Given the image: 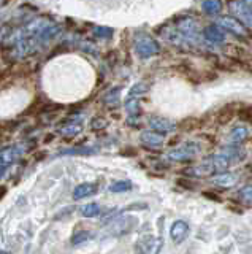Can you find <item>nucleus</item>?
Returning a JSON list of instances; mask_svg holds the SVG:
<instances>
[{
  "mask_svg": "<svg viewBox=\"0 0 252 254\" xmlns=\"http://www.w3.org/2000/svg\"><path fill=\"white\" fill-rule=\"evenodd\" d=\"M94 34H96L97 38H109L113 35V29L109 27H103V26H99L94 29Z\"/></svg>",
  "mask_w": 252,
  "mask_h": 254,
  "instance_id": "15",
  "label": "nucleus"
},
{
  "mask_svg": "<svg viewBox=\"0 0 252 254\" xmlns=\"http://www.w3.org/2000/svg\"><path fill=\"white\" fill-rule=\"evenodd\" d=\"M92 153H96L94 148H70L60 151V154H92Z\"/></svg>",
  "mask_w": 252,
  "mask_h": 254,
  "instance_id": "14",
  "label": "nucleus"
},
{
  "mask_svg": "<svg viewBox=\"0 0 252 254\" xmlns=\"http://www.w3.org/2000/svg\"><path fill=\"white\" fill-rule=\"evenodd\" d=\"M238 116L244 121H248L249 124H252V107H241L238 110Z\"/></svg>",
  "mask_w": 252,
  "mask_h": 254,
  "instance_id": "16",
  "label": "nucleus"
},
{
  "mask_svg": "<svg viewBox=\"0 0 252 254\" xmlns=\"http://www.w3.org/2000/svg\"><path fill=\"white\" fill-rule=\"evenodd\" d=\"M103 103H105L106 107H109V108H117V107H119V103H121V100H119V87H114V89L108 91L105 94V97H103Z\"/></svg>",
  "mask_w": 252,
  "mask_h": 254,
  "instance_id": "9",
  "label": "nucleus"
},
{
  "mask_svg": "<svg viewBox=\"0 0 252 254\" xmlns=\"http://www.w3.org/2000/svg\"><path fill=\"white\" fill-rule=\"evenodd\" d=\"M238 115V108L236 103H227L216 113V121L219 126H227L233 121V118Z\"/></svg>",
  "mask_w": 252,
  "mask_h": 254,
  "instance_id": "3",
  "label": "nucleus"
},
{
  "mask_svg": "<svg viewBox=\"0 0 252 254\" xmlns=\"http://www.w3.org/2000/svg\"><path fill=\"white\" fill-rule=\"evenodd\" d=\"M141 141L149 148H159L162 146V137L154 132H143L141 133Z\"/></svg>",
  "mask_w": 252,
  "mask_h": 254,
  "instance_id": "8",
  "label": "nucleus"
},
{
  "mask_svg": "<svg viewBox=\"0 0 252 254\" xmlns=\"http://www.w3.org/2000/svg\"><path fill=\"white\" fill-rule=\"evenodd\" d=\"M130 189H132V181H130V180H121V181H116V183H113V185L108 188L109 192H113V194L127 192V190H130Z\"/></svg>",
  "mask_w": 252,
  "mask_h": 254,
  "instance_id": "11",
  "label": "nucleus"
},
{
  "mask_svg": "<svg viewBox=\"0 0 252 254\" xmlns=\"http://www.w3.org/2000/svg\"><path fill=\"white\" fill-rule=\"evenodd\" d=\"M22 154L21 146H6L0 149V164L3 165H11L13 162L18 161V157Z\"/></svg>",
  "mask_w": 252,
  "mask_h": 254,
  "instance_id": "4",
  "label": "nucleus"
},
{
  "mask_svg": "<svg viewBox=\"0 0 252 254\" xmlns=\"http://www.w3.org/2000/svg\"><path fill=\"white\" fill-rule=\"evenodd\" d=\"M81 213H83L84 218H94V216H97V214L100 213V206L96 202L88 203V205H84L81 208Z\"/></svg>",
  "mask_w": 252,
  "mask_h": 254,
  "instance_id": "12",
  "label": "nucleus"
},
{
  "mask_svg": "<svg viewBox=\"0 0 252 254\" xmlns=\"http://www.w3.org/2000/svg\"><path fill=\"white\" fill-rule=\"evenodd\" d=\"M135 48H137L138 56H140V58H143V59H148V58H151V56L159 53V45H157L152 38H141V40H138Z\"/></svg>",
  "mask_w": 252,
  "mask_h": 254,
  "instance_id": "2",
  "label": "nucleus"
},
{
  "mask_svg": "<svg viewBox=\"0 0 252 254\" xmlns=\"http://www.w3.org/2000/svg\"><path fill=\"white\" fill-rule=\"evenodd\" d=\"M99 190L97 183H81L73 189V198L75 200H81V198L91 197Z\"/></svg>",
  "mask_w": 252,
  "mask_h": 254,
  "instance_id": "5",
  "label": "nucleus"
},
{
  "mask_svg": "<svg viewBox=\"0 0 252 254\" xmlns=\"http://www.w3.org/2000/svg\"><path fill=\"white\" fill-rule=\"evenodd\" d=\"M203 124V121L200 118H195V116H189V118H184L183 121L178 123V129L183 130V132H192V130H197L200 129Z\"/></svg>",
  "mask_w": 252,
  "mask_h": 254,
  "instance_id": "7",
  "label": "nucleus"
},
{
  "mask_svg": "<svg viewBox=\"0 0 252 254\" xmlns=\"http://www.w3.org/2000/svg\"><path fill=\"white\" fill-rule=\"evenodd\" d=\"M145 92H146V86L143 83H140V84H135L132 87L130 92H129V97H138V95L145 94Z\"/></svg>",
  "mask_w": 252,
  "mask_h": 254,
  "instance_id": "17",
  "label": "nucleus"
},
{
  "mask_svg": "<svg viewBox=\"0 0 252 254\" xmlns=\"http://www.w3.org/2000/svg\"><path fill=\"white\" fill-rule=\"evenodd\" d=\"M91 238V234L89 230H76L72 237V245H81V243H86Z\"/></svg>",
  "mask_w": 252,
  "mask_h": 254,
  "instance_id": "13",
  "label": "nucleus"
},
{
  "mask_svg": "<svg viewBox=\"0 0 252 254\" xmlns=\"http://www.w3.org/2000/svg\"><path fill=\"white\" fill-rule=\"evenodd\" d=\"M5 3H6V0H0V8H2V6H3Z\"/></svg>",
  "mask_w": 252,
  "mask_h": 254,
  "instance_id": "19",
  "label": "nucleus"
},
{
  "mask_svg": "<svg viewBox=\"0 0 252 254\" xmlns=\"http://www.w3.org/2000/svg\"><path fill=\"white\" fill-rule=\"evenodd\" d=\"M149 126H151L155 132H162V133H167V132L175 130V127H176V124L171 123L170 119L159 118V116H154V118L149 119Z\"/></svg>",
  "mask_w": 252,
  "mask_h": 254,
  "instance_id": "6",
  "label": "nucleus"
},
{
  "mask_svg": "<svg viewBox=\"0 0 252 254\" xmlns=\"http://www.w3.org/2000/svg\"><path fill=\"white\" fill-rule=\"evenodd\" d=\"M81 130H83V118L72 116V118H67L65 121H62L59 127V135L67 140H72L76 135H80Z\"/></svg>",
  "mask_w": 252,
  "mask_h": 254,
  "instance_id": "1",
  "label": "nucleus"
},
{
  "mask_svg": "<svg viewBox=\"0 0 252 254\" xmlns=\"http://www.w3.org/2000/svg\"><path fill=\"white\" fill-rule=\"evenodd\" d=\"M3 172H5V165H3V164H0V178H2Z\"/></svg>",
  "mask_w": 252,
  "mask_h": 254,
  "instance_id": "18",
  "label": "nucleus"
},
{
  "mask_svg": "<svg viewBox=\"0 0 252 254\" xmlns=\"http://www.w3.org/2000/svg\"><path fill=\"white\" fill-rule=\"evenodd\" d=\"M186 234H187V226L184 224V222L178 221V222L173 224V227H171V237H173V240H175V242H181L186 237Z\"/></svg>",
  "mask_w": 252,
  "mask_h": 254,
  "instance_id": "10",
  "label": "nucleus"
}]
</instances>
